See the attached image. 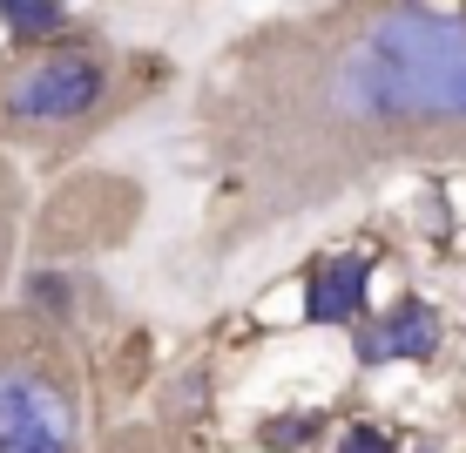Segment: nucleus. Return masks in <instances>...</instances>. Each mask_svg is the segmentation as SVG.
Listing matches in <instances>:
<instances>
[{
	"instance_id": "nucleus-1",
	"label": "nucleus",
	"mask_w": 466,
	"mask_h": 453,
	"mask_svg": "<svg viewBox=\"0 0 466 453\" xmlns=\"http://www.w3.org/2000/svg\"><path fill=\"white\" fill-rule=\"evenodd\" d=\"M339 102L351 116H466V27L399 7L345 55Z\"/></svg>"
},
{
	"instance_id": "nucleus-2",
	"label": "nucleus",
	"mask_w": 466,
	"mask_h": 453,
	"mask_svg": "<svg viewBox=\"0 0 466 453\" xmlns=\"http://www.w3.org/2000/svg\"><path fill=\"white\" fill-rule=\"evenodd\" d=\"M75 413L55 379L41 372H0V453H68Z\"/></svg>"
},
{
	"instance_id": "nucleus-3",
	"label": "nucleus",
	"mask_w": 466,
	"mask_h": 453,
	"mask_svg": "<svg viewBox=\"0 0 466 453\" xmlns=\"http://www.w3.org/2000/svg\"><path fill=\"white\" fill-rule=\"evenodd\" d=\"M95 95H102V68L82 55H55V61H35L7 88V108L21 122H68V116H88Z\"/></svg>"
},
{
	"instance_id": "nucleus-4",
	"label": "nucleus",
	"mask_w": 466,
	"mask_h": 453,
	"mask_svg": "<svg viewBox=\"0 0 466 453\" xmlns=\"http://www.w3.org/2000/svg\"><path fill=\"white\" fill-rule=\"evenodd\" d=\"M440 332H446L440 312H432V304H420V298H406L379 332L359 338V359H372V365H379V359H426V352L440 345Z\"/></svg>"
},
{
	"instance_id": "nucleus-5",
	"label": "nucleus",
	"mask_w": 466,
	"mask_h": 453,
	"mask_svg": "<svg viewBox=\"0 0 466 453\" xmlns=\"http://www.w3.org/2000/svg\"><path fill=\"white\" fill-rule=\"evenodd\" d=\"M359 304H365V264L359 257H331L311 278V291H304V312L318 325H345V318H359Z\"/></svg>"
},
{
	"instance_id": "nucleus-6",
	"label": "nucleus",
	"mask_w": 466,
	"mask_h": 453,
	"mask_svg": "<svg viewBox=\"0 0 466 453\" xmlns=\"http://www.w3.org/2000/svg\"><path fill=\"white\" fill-rule=\"evenodd\" d=\"M311 433H318V419H311V413H298V419H270V427H264V447L298 453V447H311Z\"/></svg>"
},
{
	"instance_id": "nucleus-7",
	"label": "nucleus",
	"mask_w": 466,
	"mask_h": 453,
	"mask_svg": "<svg viewBox=\"0 0 466 453\" xmlns=\"http://www.w3.org/2000/svg\"><path fill=\"white\" fill-rule=\"evenodd\" d=\"M47 27H61V0H35V7L14 21V35H47Z\"/></svg>"
},
{
	"instance_id": "nucleus-8",
	"label": "nucleus",
	"mask_w": 466,
	"mask_h": 453,
	"mask_svg": "<svg viewBox=\"0 0 466 453\" xmlns=\"http://www.w3.org/2000/svg\"><path fill=\"white\" fill-rule=\"evenodd\" d=\"M339 453H399V440H392V433H379V427H351Z\"/></svg>"
},
{
	"instance_id": "nucleus-9",
	"label": "nucleus",
	"mask_w": 466,
	"mask_h": 453,
	"mask_svg": "<svg viewBox=\"0 0 466 453\" xmlns=\"http://www.w3.org/2000/svg\"><path fill=\"white\" fill-rule=\"evenodd\" d=\"M27 7H35V0H0V21L14 27V21H21V14H27Z\"/></svg>"
}]
</instances>
